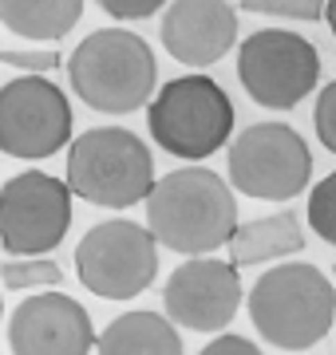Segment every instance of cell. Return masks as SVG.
<instances>
[{
	"instance_id": "cell-1",
	"label": "cell",
	"mask_w": 336,
	"mask_h": 355,
	"mask_svg": "<svg viewBox=\"0 0 336 355\" xmlns=\"http://www.w3.org/2000/svg\"><path fill=\"white\" fill-rule=\"evenodd\" d=\"M146 229L182 257H210L237 233V202L226 178L206 166H182L158 178L146 198Z\"/></svg>"
},
{
	"instance_id": "cell-17",
	"label": "cell",
	"mask_w": 336,
	"mask_h": 355,
	"mask_svg": "<svg viewBox=\"0 0 336 355\" xmlns=\"http://www.w3.org/2000/svg\"><path fill=\"white\" fill-rule=\"evenodd\" d=\"M0 284L12 292H44L60 288L64 272L52 257H16V261H0Z\"/></svg>"
},
{
	"instance_id": "cell-18",
	"label": "cell",
	"mask_w": 336,
	"mask_h": 355,
	"mask_svg": "<svg viewBox=\"0 0 336 355\" xmlns=\"http://www.w3.org/2000/svg\"><path fill=\"white\" fill-rule=\"evenodd\" d=\"M309 229L324 245L336 249V170L312 186V193H309Z\"/></svg>"
},
{
	"instance_id": "cell-16",
	"label": "cell",
	"mask_w": 336,
	"mask_h": 355,
	"mask_svg": "<svg viewBox=\"0 0 336 355\" xmlns=\"http://www.w3.org/2000/svg\"><path fill=\"white\" fill-rule=\"evenodd\" d=\"M83 16V0H0V24L24 40H64Z\"/></svg>"
},
{
	"instance_id": "cell-26",
	"label": "cell",
	"mask_w": 336,
	"mask_h": 355,
	"mask_svg": "<svg viewBox=\"0 0 336 355\" xmlns=\"http://www.w3.org/2000/svg\"><path fill=\"white\" fill-rule=\"evenodd\" d=\"M333 272H336V265H333Z\"/></svg>"
},
{
	"instance_id": "cell-22",
	"label": "cell",
	"mask_w": 336,
	"mask_h": 355,
	"mask_svg": "<svg viewBox=\"0 0 336 355\" xmlns=\"http://www.w3.org/2000/svg\"><path fill=\"white\" fill-rule=\"evenodd\" d=\"M107 16H115V20H142V16L158 12L167 0H95Z\"/></svg>"
},
{
	"instance_id": "cell-20",
	"label": "cell",
	"mask_w": 336,
	"mask_h": 355,
	"mask_svg": "<svg viewBox=\"0 0 336 355\" xmlns=\"http://www.w3.org/2000/svg\"><path fill=\"white\" fill-rule=\"evenodd\" d=\"M312 123H317V139H321V146L328 154H336V79L317 95V114H312Z\"/></svg>"
},
{
	"instance_id": "cell-6",
	"label": "cell",
	"mask_w": 336,
	"mask_h": 355,
	"mask_svg": "<svg viewBox=\"0 0 336 355\" xmlns=\"http://www.w3.org/2000/svg\"><path fill=\"white\" fill-rule=\"evenodd\" d=\"M76 277L91 296L135 300L158 277V241L139 221L111 217L83 233L76 245Z\"/></svg>"
},
{
	"instance_id": "cell-8",
	"label": "cell",
	"mask_w": 336,
	"mask_h": 355,
	"mask_svg": "<svg viewBox=\"0 0 336 355\" xmlns=\"http://www.w3.org/2000/svg\"><path fill=\"white\" fill-rule=\"evenodd\" d=\"M312 154L289 123H253L230 142V186L258 202H289L309 190Z\"/></svg>"
},
{
	"instance_id": "cell-25",
	"label": "cell",
	"mask_w": 336,
	"mask_h": 355,
	"mask_svg": "<svg viewBox=\"0 0 336 355\" xmlns=\"http://www.w3.org/2000/svg\"><path fill=\"white\" fill-rule=\"evenodd\" d=\"M0 316H4V300H0Z\"/></svg>"
},
{
	"instance_id": "cell-4",
	"label": "cell",
	"mask_w": 336,
	"mask_h": 355,
	"mask_svg": "<svg viewBox=\"0 0 336 355\" xmlns=\"http://www.w3.org/2000/svg\"><path fill=\"white\" fill-rule=\"evenodd\" d=\"M155 154L127 127H91L67 146V186L99 209H131L155 190Z\"/></svg>"
},
{
	"instance_id": "cell-23",
	"label": "cell",
	"mask_w": 336,
	"mask_h": 355,
	"mask_svg": "<svg viewBox=\"0 0 336 355\" xmlns=\"http://www.w3.org/2000/svg\"><path fill=\"white\" fill-rule=\"evenodd\" d=\"M198 355H261V347L246 336H214Z\"/></svg>"
},
{
	"instance_id": "cell-24",
	"label": "cell",
	"mask_w": 336,
	"mask_h": 355,
	"mask_svg": "<svg viewBox=\"0 0 336 355\" xmlns=\"http://www.w3.org/2000/svg\"><path fill=\"white\" fill-rule=\"evenodd\" d=\"M324 20H328V32L336 36V0H328V4H324Z\"/></svg>"
},
{
	"instance_id": "cell-2",
	"label": "cell",
	"mask_w": 336,
	"mask_h": 355,
	"mask_svg": "<svg viewBox=\"0 0 336 355\" xmlns=\"http://www.w3.org/2000/svg\"><path fill=\"white\" fill-rule=\"evenodd\" d=\"M249 320L265 343L281 352H309L336 320V288L317 265L289 261L261 272L249 288Z\"/></svg>"
},
{
	"instance_id": "cell-10",
	"label": "cell",
	"mask_w": 336,
	"mask_h": 355,
	"mask_svg": "<svg viewBox=\"0 0 336 355\" xmlns=\"http://www.w3.org/2000/svg\"><path fill=\"white\" fill-rule=\"evenodd\" d=\"M72 139V103L48 76H16L0 87V154L40 162Z\"/></svg>"
},
{
	"instance_id": "cell-11",
	"label": "cell",
	"mask_w": 336,
	"mask_h": 355,
	"mask_svg": "<svg viewBox=\"0 0 336 355\" xmlns=\"http://www.w3.org/2000/svg\"><path fill=\"white\" fill-rule=\"evenodd\" d=\"M242 304V277L233 261L190 257L170 272L162 288L167 316L186 331H221L230 328Z\"/></svg>"
},
{
	"instance_id": "cell-9",
	"label": "cell",
	"mask_w": 336,
	"mask_h": 355,
	"mask_svg": "<svg viewBox=\"0 0 336 355\" xmlns=\"http://www.w3.org/2000/svg\"><path fill=\"white\" fill-rule=\"evenodd\" d=\"M72 186L64 178L24 170L0 186V245L8 257H48L72 229Z\"/></svg>"
},
{
	"instance_id": "cell-3",
	"label": "cell",
	"mask_w": 336,
	"mask_h": 355,
	"mask_svg": "<svg viewBox=\"0 0 336 355\" xmlns=\"http://www.w3.org/2000/svg\"><path fill=\"white\" fill-rule=\"evenodd\" d=\"M72 91L99 114H131L151 103L158 60L151 44L127 28H99L79 40L67 60Z\"/></svg>"
},
{
	"instance_id": "cell-15",
	"label": "cell",
	"mask_w": 336,
	"mask_h": 355,
	"mask_svg": "<svg viewBox=\"0 0 336 355\" xmlns=\"http://www.w3.org/2000/svg\"><path fill=\"white\" fill-rule=\"evenodd\" d=\"M95 355H182V336L170 316L123 312L103 328Z\"/></svg>"
},
{
	"instance_id": "cell-21",
	"label": "cell",
	"mask_w": 336,
	"mask_h": 355,
	"mask_svg": "<svg viewBox=\"0 0 336 355\" xmlns=\"http://www.w3.org/2000/svg\"><path fill=\"white\" fill-rule=\"evenodd\" d=\"M0 64L20 67L24 76H48L60 67V51H0Z\"/></svg>"
},
{
	"instance_id": "cell-5",
	"label": "cell",
	"mask_w": 336,
	"mask_h": 355,
	"mask_svg": "<svg viewBox=\"0 0 336 355\" xmlns=\"http://www.w3.org/2000/svg\"><path fill=\"white\" fill-rule=\"evenodd\" d=\"M146 123L155 146H162L170 158L202 162L230 142L233 103L210 76H178L158 87L146 107Z\"/></svg>"
},
{
	"instance_id": "cell-12",
	"label": "cell",
	"mask_w": 336,
	"mask_h": 355,
	"mask_svg": "<svg viewBox=\"0 0 336 355\" xmlns=\"http://www.w3.org/2000/svg\"><path fill=\"white\" fill-rule=\"evenodd\" d=\"M99 343L87 308L60 288L32 292L8 320L12 355H87Z\"/></svg>"
},
{
	"instance_id": "cell-14",
	"label": "cell",
	"mask_w": 336,
	"mask_h": 355,
	"mask_svg": "<svg viewBox=\"0 0 336 355\" xmlns=\"http://www.w3.org/2000/svg\"><path fill=\"white\" fill-rule=\"evenodd\" d=\"M226 249H230V261L237 268L269 265V261H281V257H293L305 249V229H301L297 214L285 209V214H269L237 225V233Z\"/></svg>"
},
{
	"instance_id": "cell-13",
	"label": "cell",
	"mask_w": 336,
	"mask_h": 355,
	"mask_svg": "<svg viewBox=\"0 0 336 355\" xmlns=\"http://www.w3.org/2000/svg\"><path fill=\"white\" fill-rule=\"evenodd\" d=\"M158 36L178 64L210 67L237 44V12L230 0H174Z\"/></svg>"
},
{
	"instance_id": "cell-7",
	"label": "cell",
	"mask_w": 336,
	"mask_h": 355,
	"mask_svg": "<svg viewBox=\"0 0 336 355\" xmlns=\"http://www.w3.org/2000/svg\"><path fill=\"white\" fill-rule=\"evenodd\" d=\"M237 79L258 107L293 111L321 83V51L301 32L261 28L237 48Z\"/></svg>"
},
{
	"instance_id": "cell-19",
	"label": "cell",
	"mask_w": 336,
	"mask_h": 355,
	"mask_svg": "<svg viewBox=\"0 0 336 355\" xmlns=\"http://www.w3.org/2000/svg\"><path fill=\"white\" fill-rule=\"evenodd\" d=\"M328 0H242L246 12L261 16H289V20H321Z\"/></svg>"
}]
</instances>
